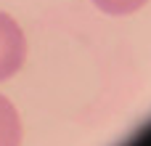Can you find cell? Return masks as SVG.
I'll return each mask as SVG.
<instances>
[{"label":"cell","instance_id":"cell-1","mask_svg":"<svg viewBox=\"0 0 151 146\" xmlns=\"http://www.w3.org/2000/svg\"><path fill=\"white\" fill-rule=\"evenodd\" d=\"M24 56H27V40L21 27L8 13L0 11V82L11 80L21 69Z\"/></svg>","mask_w":151,"mask_h":146},{"label":"cell","instance_id":"cell-2","mask_svg":"<svg viewBox=\"0 0 151 146\" xmlns=\"http://www.w3.org/2000/svg\"><path fill=\"white\" fill-rule=\"evenodd\" d=\"M0 146H21V120L5 96H0Z\"/></svg>","mask_w":151,"mask_h":146},{"label":"cell","instance_id":"cell-3","mask_svg":"<svg viewBox=\"0 0 151 146\" xmlns=\"http://www.w3.org/2000/svg\"><path fill=\"white\" fill-rule=\"evenodd\" d=\"M98 11L109 13V16H127V13H135L141 11L149 0H93Z\"/></svg>","mask_w":151,"mask_h":146}]
</instances>
